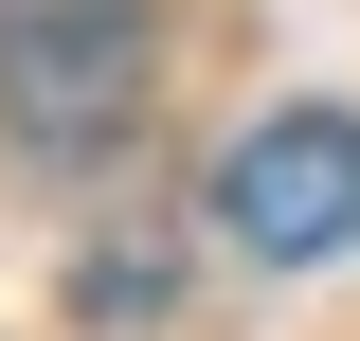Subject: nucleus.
<instances>
[{"instance_id":"obj_1","label":"nucleus","mask_w":360,"mask_h":341,"mask_svg":"<svg viewBox=\"0 0 360 341\" xmlns=\"http://www.w3.org/2000/svg\"><path fill=\"white\" fill-rule=\"evenodd\" d=\"M217 234L252 269L360 252V108H252V126L217 144Z\"/></svg>"},{"instance_id":"obj_2","label":"nucleus","mask_w":360,"mask_h":341,"mask_svg":"<svg viewBox=\"0 0 360 341\" xmlns=\"http://www.w3.org/2000/svg\"><path fill=\"white\" fill-rule=\"evenodd\" d=\"M144 0H0V126L18 144H108L144 108Z\"/></svg>"}]
</instances>
